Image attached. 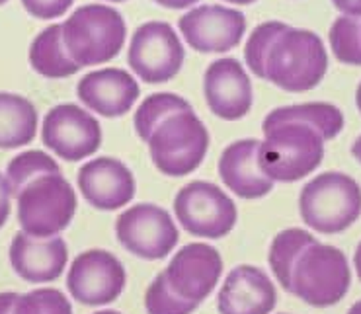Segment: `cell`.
<instances>
[{"mask_svg": "<svg viewBox=\"0 0 361 314\" xmlns=\"http://www.w3.org/2000/svg\"><path fill=\"white\" fill-rule=\"evenodd\" d=\"M258 164L274 182H297L309 176L324 158V137L302 121H283L264 129Z\"/></svg>", "mask_w": 361, "mask_h": 314, "instance_id": "1", "label": "cell"}, {"mask_svg": "<svg viewBox=\"0 0 361 314\" xmlns=\"http://www.w3.org/2000/svg\"><path fill=\"white\" fill-rule=\"evenodd\" d=\"M328 70V55L319 35L286 26L266 57V78L286 92H307L320 84Z\"/></svg>", "mask_w": 361, "mask_h": 314, "instance_id": "2", "label": "cell"}, {"mask_svg": "<svg viewBox=\"0 0 361 314\" xmlns=\"http://www.w3.org/2000/svg\"><path fill=\"white\" fill-rule=\"evenodd\" d=\"M61 27L68 55L80 68L116 59L127 37L123 16L104 4L76 8Z\"/></svg>", "mask_w": 361, "mask_h": 314, "instance_id": "3", "label": "cell"}, {"mask_svg": "<svg viewBox=\"0 0 361 314\" xmlns=\"http://www.w3.org/2000/svg\"><path fill=\"white\" fill-rule=\"evenodd\" d=\"M352 283L348 258L336 246L312 240L295 260L287 293L317 308L338 305Z\"/></svg>", "mask_w": 361, "mask_h": 314, "instance_id": "4", "label": "cell"}, {"mask_svg": "<svg viewBox=\"0 0 361 314\" xmlns=\"http://www.w3.org/2000/svg\"><path fill=\"white\" fill-rule=\"evenodd\" d=\"M299 211L307 227L322 234L350 229L361 215V187L342 172H326L301 189Z\"/></svg>", "mask_w": 361, "mask_h": 314, "instance_id": "5", "label": "cell"}, {"mask_svg": "<svg viewBox=\"0 0 361 314\" xmlns=\"http://www.w3.org/2000/svg\"><path fill=\"white\" fill-rule=\"evenodd\" d=\"M147 143L152 164L170 178H182L202 166L209 131L193 110H184L164 119Z\"/></svg>", "mask_w": 361, "mask_h": 314, "instance_id": "6", "label": "cell"}, {"mask_svg": "<svg viewBox=\"0 0 361 314\" xmlns=\"http://www.w3.org/2000/svg\"><path fill=\"white\" fill-rule=\"evenodd\" d=\"M18 222L35 238L57 237L76 213V194L63 174H45L18 194Z\"/></svg>", "mask_w": 361, "mask_h": 314, "instance_id": "7", "label": "cell"}, {"mask_svg": "<svg viewBox=\"0 0 361 314\" xmlns=\"http://www.w3.org/2000/svg\"><path fill=\"white\" fill-rule=\"evenodd\" d=\"M174 213L185 232L193 237L223 238L236 225V205L215 184L195 180L185 184L174 199Z\"/></svg>", "mask_w": 361, "mask_h": 314, "instance_id": "8", "label": "cell"}, {"mask_svg": "<svg viewBox=\"0 0 361 314\" xmlns=\"http://www.w3.org/2000/svg\"><path fill=\"white\" fill-rule=\"evenodd\" d=\"M185 53L178 34L166 22H147L135 30L129 45V67L149 84L169 82L182 70Z\"/></svg>", "mask_w": 361, "mask_h": 314, "instance_id": "9", "label": "cell"}, {"mask_svg": "<svg viewBox=\"0 0 361 314\" xmlns=\"http://www.w3.org/2000/svg\"><path fill=\"white\" fill-rule=\"evenodd\" d=\"M116 237L127 252L154 262L166 258L176 248L180 234L166 209L152 203H139L119 215Z\"/></svg>", "mask_w": 361, "mask_h": 314, "instance_id": "10", "label": "cell"}, {"mask_svg": "<svg viewBox=\"0 0 361 314\" xmlns=\"http://www.w3.org/2000/svg\"><path fill=\"white\" fill-rule=\"evenodd\" d=\"M42 141L63 161L78 162L100 149L102 127L90 111L75 103H61L43 119Z\"/></svg>", "mask_w": 361, "mask_h": 314, "instance_id": "11", "label": "cell"}, {"mask_svg": "<svg viewBox=\"0 0 361 314\" xmlns=\"http://www.w3.org/2000/svg\"><path fill=\"white\" fill-rule=\"evenodd\" d=\"M126 268L106 250H88L73 260L67 287L75 301L88 306L114 303L126 289Z\"/></svg>", "mask_w": 361, "mask_h": 314, "instance_id": "12", "label": "cell"}, {"mask_svg": "<svg viewBox=\"0 0 361 314\" xmlns=\"http://www.w3.org/2000/svg\"><path fill=\"white\" fill-rule=\"evenodd\" d=\"M188 45L200 53H225L243 42L246 20L243 12L221 4H203L178 22Z\"/></svg>", "mask_w": 361, "mask_h": 314, "instance_id": "13", "label": "cell"}, {"mask_svg": "<svg viewBox=\"0 0 361 314\" xmlns=\"http://www.w3.org/2000/svg\"><path fill=\"white\" fill-rule=\"evenodd\" d=\"M221 273L223 258L219 250L203 242H192L182 246L164 270L174 293L195 305L203 303L213 293Z\"/></svg>", "mask_w": 361, "mask_h": 314, "instance_id": "14", "label": "cell"}, {"mask_svg": "<svg viewBox=\"0 0 361 314\" xmlns=\"http://www.w3.org/2000/svg\"><path fill=\"white\" fill-rule=\"evenodd\" d=\"M203 92L209 110L227 121L243 119L252 108V82L233 57L211 63L203 77Z\"/></svg>", "mask_w": 361, "mask_h": 314, "instance_id": "15", "label": "cell"}, {"mask_svg": "<svg viewBox=\"0 0 361 314\" xmlns=\"http://www.w3.org/2000/svg\"><path fill=\"white\" fill-rule=\"evenodd\" d=\"M78 189L88 205L100 211H116L131 203L137 191L133 172L111 156L88 161L78 170Z\"/></svg>", "mask_w": 361, "mask_h": 314, "instance_id": "16", "label": "cell"}, {"mask_svg": "<svg viewBox=\"0 0 361 314\" xmlns=\"http://www.w3.org/2000/svg\"><path fill=\"white\" fill-rule=\"evenodd\" d=\"M276 305V285L256 265H236L217 297L219 314H269Z\"/></svg>", "mask_w": 361, "mask_h": 314, "instance_id": "17", "label": "cell"}, {"mask_svg": "<svg viewBox=\"0 0 361 314\" xmlns=\"http://www.w3.org/2000/svg\"><path fill=\"white\" fill-rule=\"evenodd\" d=\"M68 250L61 237L35 238L18 232L10 244V263L27 283H49L65 272Z\"/></svg>", "mask_w": 361, "mask_h": 314, "instance_id": "18", "label": "cell"}, {"mask_svg": "<svg viewBox=\"0 0 361 314\" xmlns=\"http://www.w3.org/2000/svg\"><path fill=\"white\" fill-rule=\"evenodd\" d=\"M139 92L137 80L123 68L114 67L88 73L76 86L80 102L104 118L126 115L133 108Z\"/></svg>", "mask_w": 361, "mask_h": 314, "instance_id": "19", "label": "cell"}, {"mask_svg": "<svg viewBox=\"0 0 361 314\" xmlns=\"http://www.w3.org/2000/svg\"><path fill=\"white\" fill-rule=\"evenodd\" d=\"M258 139L231 143L219 158V176L223 184L243 199H260L274 189V180L258 164Z\"/></svg>", "mask_w": 361, "mask_h": 314, "instance_id": "20", "label": "cell"}, {"mask_svg": "<svg viewBox=\"0 0 361 314\" xmlns=\"http://www.w3.org/2000/svg\"><path fill=\"white\" fill-rule=\"evenodd\" d=\"M37 133L34 103L16 94L0 92V149H18L32 143Z\"/></svg>", "mask_w": 361, "mask_h": 314, "instance_id": "21", "label": "cell"}, {"mask_svg": "<svg viewBox=\"0 0 361 314\" xmlns=\"http://www.w3.org/2000/svg\"><path fill=\"white\" fill-rule=\"evenodd\" d=\"M30 65L35 73L47 78H67L80 70V67L71 59L67 47H65L61 24L45 27L32 42Z\"/></svg>", "mask_w": 361, "mask_h": 314, "instance_id": "22", "label": "cell"}, {"mask_svg": "<svg viewBox=\"0 0 361 314\" xmlns=\"http://www.w3.org/2000/svg\"><path fill=\"white\" fill-rule=\"evenodd\" d=\"M283 121H302L307 125H311L324 137V141H330L334 137L340 135V131L344 129V115L338 110L336 106L324 102H311V103H295V106H286V108H277L269 111L262 129H268Z\"/></svg>", "mask_w": 361, "mask_h": 314, "instance_id": "23", "label": "cell"}, {"mask_svg": "<svg viewBox=\"0 0 361 314\" xmlns=\"http://www.w3.org/2000/svg\"><path fill=\"white\" fill-rule=\"evenodd\" d=\"M317 238L311 232L302 229H286L281 230L271 246H269V268L276 275V280L281 283V287L289 289V280H291V270H293L295 260L299 258L305 248L311 244Z\"/></svg>", "mask_w": 361, "mask_h": 314, "instance_id": "24", "label": "cell"}, {"mask_svg": "<svg viewBox=\"0 0 361 314\" xmlns=\"http://www.w3.org/2000/svg\"><path fill=\"white\" fill-rule=\"evenodd\" d=\"M184 110H192V106L185 102L182 96L170 92L152 94L135 111V131L143 141H149L152 131L159 127L164 119Z\"/></svg>", "mask_w": 361, "mask_h": 314, "instance_id": "25", "label": "cell"}, {"mask_svg": "<svg viewBox=\"0 0 361 314\" xmlns=\"http://www.w3.org/2000/svg\"><path fill=\"white\" fill-rule=\"evenodd\" d=\"M45 174H61L59 164L55 162V158H51L49 154L42 153V151H27V153L14 156L6 168L10 196L18 197V194L30 182H34L35 178L45 176Z\"/></svg>", "mask_w": 361, "mask_h": 314, "instance_id": "26", "label": "cell"}, {"mask_svg": "<svg viewBox=\"0 0 361 314\" xmlns=\"http://www.w3.org/2000/svg\"><path fill=\"white\" fill-rule=\"evenodd\" d=\"M330 47L344 65L361 67V22L360 18L342 16L330 27Z\"/></svg>", "mask_w": 361, "mask_h": 314, "instance_id": "27", "label": "cell"}, {"mask_svg": "<svg viewBox=\"0 0 361 314\" xmlns=\"http://www.w3.org/2000/svg\"><path fill=\"white\" fill-rule=\"evenodd\" d=\"M145 308L149 314H192L197 305L174 293L164 272H160L145 293Z\"/></svg>", "mask_w": 361, "mask_h": 314, "instance_id": "28", "label": "cell"}, {"mask_svg": "<svg viewBox=\"0 0 361 314\" xmlns=\"http://www.w3.org/2000/svg\"><path fill=\"white\" fill-rule=\"evenodd\" d=\"M286 26L283 22H264L254 30L244 45L246 65L258 78H266V57L271 49V43L276 42L279 32Z\"/></svg>", "mask_w": 361, "mask_h": 314, "instance_id": "29", "label": "cell"}, {"mask_svg": "<svg viewBox=\"0 0 361 314\" xmlns=\"http://www.w3.org/2000/svg\"><path fill=\"white\" fill-rule=\"evenodd\" d=\"M12 314H73V306L61 291L45 287L20 295Z\"/></svg>", "mask_w": 361, "mask_h": 314, "instance_id": "30", "label": "cell"}, {"mask_svg": "<svg viewBox=\"0 0 361 314\" xmlns=\"http://www.w3.org/2000/svg\"><path fill=\"white\" fill-rule=\"evenodd\" d=\"M22 4L34 18L53 20L67 14V10L73 6V0H22Z\"/></svg>", "mask_w": 361, "mask_h": 314, "instance_id": "31", "label": "cell"}, {"mask_svg": "<svg viewBox=\"0 0 361 314\" xmlns=\"http://www.w3.org/2000/svg\"><path fill=\"white\" fill-rule=\"evenodd\" d=\"M10 187L6 178L0 174V229L6 225L10 217Z\"/></svg>", "mask_w": 361, "mask_h": 314, "instance_id": "32", "label": "cell"}, {"mask_svg": "<svg viewBox=\"0 0 361 314\" xmlns=\"http://www.w3.org/2000/svg\"><path fill=\"white\" fill-rule=\"evenodd\" d=\"M344 16L361 18V0H332Z\"/></svg>", "mask_w": 361, "mask_h": 314, "instance_id": "33", "label": "cell"}, {"mask_svg": "<svg viewBox=\"0 0 361 314\" xmlns=\"http://www.w3.org/2000/svg\"><path fill=\"white\" fill-rule=\"evenodd\" d=\"M18 293H0V314H12L18 301Z\"/></svg>", "mask_w": 361, "mask_h": 314, "instance_id": "34", "label": "cell"}, {"mask_svg": "<svg viewBox=\"0 0 361 314\" xmlns=\"http://www.w3.org/2000/svg\"><path fill=\"white\" fill-rule=\"evenodd\" d=\"M157 4L160 6H164V8H170V10H182V8H188V6H192L195 2H200V0H154Z\"/></svg>", "mask_w": 361, "mask_h": 314, "instance_id": "35", "label": "cell"}, {"mask_svg": "<svg viewBox=\"0 0 361 314\" xmlns=\"http://www.w3.org/2000/svg\"><path fill=\"white\" fill-rule=\"evenodd\" d=\"M353 265H355V272H357V277L361 281V242L357 250H355V254H353Z\"/></svg>", "mask_w": 361, "mask_h": 314, "instance_id": "36", "label": "cell"}, {"mask_svg": "<svg viewBox=\"0 0 361 314\" xmlns=\"http://www.w3.org/2000/svg\"><path fill=\"white\" fill-rule=\"evenodd\" d=\"M352 154H353V156H355V161H357L361 164V135L357 137V139H355V143H353Z\"/></svg>", "mask_w": 361, "mask_h": 314, "instance_id": "37", "label": "cell"}, {"mask_svg": "<svg viewBox=\"0 0 361 314\" xmlns=\"http://www.w3.org/2000/svg\"><path fill=\"white\" fill-rule=\"evenodd\" d=\"M348 314H361V301H357V303L348 310Z\"/></svg>", "mask_w": 361, "mask_h": 314, "instance_id": "38", "label": "cell"}, {"mask_svg": "<svg viewBox=\"0 0 361 314\" xmlns=\"http://www.w3.org/2000/svg\"><path fill=\"white\" fill-rule=\"evenodd\" d=\"M355 103H357V110L361 111V82L357 86V92H355Z\"/></svg>", "mask_w": 361, "mask_h": 314, "instance_id": "39", "label": "cell"}, {"mask_svg": "<svg viewBox=\"0 0 361 314\" xmlns=\"http://www.w3.org/2000/svg\"><path fill=\"white\" fill-rule=\"evenodd\" d=\"M225 2H233V4H252L256 0H225Z\"/></svg>", "mask_w": 361, "mask_h": 314, "instance_id": "40", "label": "cell"}, {"mask_svg": "<svg viewBox=\"0 0 361 314\" xmlns=\"http://www.w3.org/2000/svg\"><path fill=\"white\" fill-rule=\"evenodd\" d=\"M94 314H121V313H118V310H98V313H94Z\"/></svg>", "mask_w": 361, "mask_h": 314, "instance_id": "41", "label": "cell"}, {"mask_svg": "<svg viewBox=\"0 0 361 314\" xmlns=\"http://www.w3.org/2000/svg\"><path fill=\"white\" fill-rule=\"evenodd\" d=\"M108 2H126V0H108Z\"/></svg>", "mask_w": 361, "mask_h": 314, "instance_id": "42", "label": "cell"}, {"mask_svg": "<svg viewBox=\"0 0 361 314\" xmlns=\"http://www.w3.org/2000/svg\"><path fill=\"white\" fill-rule=\"evenodd\" d=\"M4 2H8V0H0V4H4Z\"/></svg>", "mask_w": 361, "mask_h": 314, "instance_id": "43", "label": "cell"}, {"mask_svg": "<svg viewBox=\"0 0 361 314\" xmlns=\"http://www.w3.org/2000/svg\"><path fill=\"white\" fill-rule=\"evenodd\" d=\"M283 314H286V313H283Z\"/></svg>", "mask_w": 361, "mask_h": 314, "instance_id": "44", "label": "cell"}]
</instances>
